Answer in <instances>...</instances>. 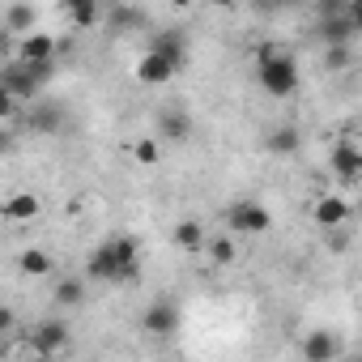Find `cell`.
<instances>
[{
  "instance_id": "1",
  "label": "cell",
  "mask_w": 362,
  "mask_h": 362,
  "mask_svg": "<svg viewBox=\"0 0 362 362\" xmlns=\"http://www.w3.org/2000/svg\"><path fill=\"white\" fill-rule=\"evenodd\" d=\"M86 277L103 286H124L141 277V247L132 235H111L86 256Z\"/></svg>"
},
{
  "instance_id": "2",
  "label": "cell",
  "mask_w": 362,
  "mask_h": 362,
  "mask_svg": "<svg viewBox=\"0 0 362 362\" xmlns=\"http://www.w3.org/2000/svg\"><path fill=\"white\" fill-rule=\"evenodd\" d=\"M256 81H260L264 94L290 98V94L298 90V64H294V56H290L281 43H264V47L256 52Z\"/></svg>"
},
{
  "instance_id": "3",
  "label": "cell",
  "mask_w": 362,
  "mask_h": 362,
  "mask_svg": "<svg viewBox=\"0 0 362 362\" xmlns=\"http://www.w3.org/2000/svg\"><path fill=\"white\" fill-rule=\"evenodd\" d=\"M222 222H226L230 239H247V235H264L273 226V214L260 201H230L226 214H222Z\"/></svg>"
},
{
  "instance_id": "4",
  "label": "cell",
  "mask_w": 362,
  "mask_h": 362,
  "mask_svg": "<svg viewBox=\"0 0 362 362\" xmlns=\"http://www.w3.org/2000/svg\"><path fill=\"white\" fill-rule=\"evenodd\" d=\"M69 324L64 320H43V324H35L30 328V337H26V345L39 354V362H56V354H64L69 349Z\"/></svg>"
},
{
  "instance_id": "5",
  "label": "cell",
  "mask_w": 362,
  "mask_h": 362,
  "mask_svg": "<svg viewBox=\"0 0 362 362\" xmlns=\"http://www.w3.org/2000/svg\"><path fill=\"white\" fill-rule=\"evenodd\" d=\"M188 136H192V115L188 111H179V107L158 111V132H153L158 145H184Z\"/></svg>"
},
{
  "instance_id": "6",
  "label": "cell",
  "mask_w": 362,
  "mask_h": 362,
  "mask_svg": "<svg viewBox=\"0 0 362 362\" xmlns=\"http://www.w3.org/2000/svg\"><path fill=\"white\" fill-rule=\"evenodd\" d=\"M179 69H184L179 60H170V56H162V52H149V47H145V56L136 60V81H141V86H166Z\"/></svg>"
},
{
  "instance_id": "7",
  "label": "cell",
  "mask_w": 362,
  "mask_h": 362,
  "mask_svg": "<svg viewBox=\"0 0 362 362\" xmlns=\"http://www.w3.org/2000/svg\"><path fill=\"white\" fill-rule=\"evenodd\" d=\"M0 81H5V90H9V98H13L18 107H22V103H35V98L43 94V86L30 77V69L18 64V60H13L9 69H0Z\"/></svg>"
},
{
  "instance_id": "8",
  "label": "cell",
  "mask_w": 362,
  "mask_h": 362,
  "mask_svg": "<svg viewBox=\"0 0 362 362\" xmlns=\"http://www.w3.org/2000/svg\"><path fill=\"white\" fill-rule=\"evenodd\" d=\"M141 328L149 332V337H170L175 328H179V307L170 303V298H158V303H149L145 307V315H141Z\"/></svg>"
},
{
  "instance_id": "9",
  "label": "cell",
  "mask_w": 362,
  "mask_h": 362,
  "mask_svg": "<svg viewBox=\"0 0 362 362\" xmlns=\"http://www.w3.org/2000/svg\"><path fill=\"white\" fill-rule=\"evenodd\" d=\"M303 362H341V337L328 328H315L303 337Z\"/></svg>"
},
{
  "instance_id": "10",
  "label": "cell",
  "mask_w": 362,
  "mask_h": 362,
  "mask_svg": "<svg viewBox=\"0 0 362 362\" xmlns=\"http://www.w3.org/2000/svg\"><path fill=\"white\" fill-rule=\"evenodd\" d=\"M328 170L341 179V184H358V175H362V149L354 141H337L332 158H328Z\"/></svg>"
},
{
  "instance_id": "11",
  "label": "cell",
  "mask_w": 362,
  "mask_h": 362,
  "mask_svg": "<svg viewBox=\"0 0 362 362\" xmlns=\"http://www.w3.org/2000/svg\"><path fill=\"white\" fill-rule=\"evenodd\" d=\"M60 52L56 35H26L18 39V64H52Z\"/></svg>"
},
{
  "instance_id": "12",
  "label": "cell",
  "mask_w": 362,
  "mask_h": 362,
  "mask_svg": "<svg viewBox=\"0 0 362 362\" xmlns=\"http://www.w3.org/2000/svg\"><path fill=\"white\" fill-rule=\"evenodd\" d=\"M311 218H315L324 230H337V226L349 222V201H345V197H320V201L311 205Z\"/></svg>"
},
{
  "instance_id": "13",
  "label": "cell",
  "mask_w": 362,
  "mask_h": 362,
  "mask_svg": "<svg viewBox=\"0 0 362 362\" xmlns=\"http://www.w3.org/2000/svg\"><path fill=\"white\" fill-rule=\"evenodd\" d=\"M39 214H43V201L35 192H13L0 205V218H9V222H35Z\"/></svg>"
},
{
  "instance_id": "14",
  "label": "cell",
  "mask_w": 362,
  "mask_h": 362,
  "mask_svg": "<svg viewBox=\"0 0 362 362\" xmlns=\"http://www.w3.org/2000/svg\"><path fill=\"white\" fill-rule=\"evenodd\" d=\"M205 239H209V230H205L197 218L175 222V230H170V243H175L179 252H205Z\"/></svg>"
},
{
  "instance_id": "15",
  "label": "cell",
  "mask_w": 362,
  "mask_h": 362,
  "mask_svg": "<svg viewBox=\"0 0 362 362\" xmlns=\"http://www.w3.org/2000/svg\"><path fill=\"white\" fill-rule=\"evenodd\" d=\"M5 26H9V35L26 39V35H35V26H39V9H35V5H9V9H5Z\"/></svg>"
},
{
  "instance_id": "16",
  "label": "cell",
  "mask_w": 362,
  "mask_h": 362,
  "mask_svg": "<svg viewBox=\"0 0 362 362\" xmlns=\"http://www.w3.org/2000/svg\"><path fill=\"white\" fill-rule=\"evenodd\" d=\"M52 303L56 307H81L86 303V277H56Z\"/></svg>"
},
{
  "instance_id": "17",
  "label": "cell",
  "mask_w": 362,
  "mask_h": 362,
  "mask_svg": "<svg viewBox=\"0 0 362 362\" xmlns=\"http://www.w3.org/2000/svg\"><path fill=\"white\" fill-rule=\"evenodd\" d=\"M60 9L69 13V22H73L77 30H90V26H98V22H103V9L94 5V0H64Z\"/></svg>"
},
{
  "instance_id": "18",
  "label": "cell",
  "mask_w": 362,
  "mask_h": 362,
  "mask_svg": "<svg viewBox=\"0 0 362 362\" xmlns=\"http://www.w3.org/2000/svg\"><path fill=\"white\" fill-rule=\"evenodd\" d=\"M205 252H209V260H214L218 269H230V264L239 260V239H230V235H209V239H205Z\"/></svg>"
},
{
  "instance_id": "19",
  "label": "cell",
  "mask_w": 362,
  "mask_h": 362,
  "mask_svg": "<svg viewBox=\"0 0 362 362\" xmlns=\"http://www.w3.org/2000/svg\"><path fill=\"white\" fill-rule=\"evenodd\" d=\"M149 52H162V56H170V60L184 64V60H188V39L179 35V30H162V35L149 39Z\"/></svg>"
},
{
  "instance_id": "20",
  "label": "cell",
  "mask_w": 362,
  "mask_h": 362,
  "mask_svg": "<svg viewBox=\"0 0 362 362\" xmlns=\"http://www.w3.org/2000/svg\"><path fill=\"white\" fill-rule=\"evenodd\" d=\"M52 269H56V260H52L43 247H26V252L18 256V273H22V277H47Z\"/></svg>"
},
{
  "instance_id": "21",
  "label": "cell",
  "mask_w": 362,
  "mask_h": 362,
  "mask_svg": "<svg viewBox=\"0 0 362 362\" xmlns=\"http://www.w3.org/2000/svg\"><path fill=\"white\" fill-rule=\"evenodd\" d=\"M273 153H294L298 145H303V136H298V128L294 124H281V128H273L269 132V141H264Z\"/></svg>"
},
{
  "instance_id": "22",
  "label": "cell",
  "mask_w": 362,
  "mask_h": 362,
  "mask_svg": "<svg viewBox=\"0 0 362 362\" xmlns=\"http://www.w3.org/2000/svg\"><path fill=\"white\" fill-rule=\"evenodd\" d=\"M158 158H162V145H158L153 136H136V141H132V162H136V166H153Z\"/></svg>"
},
{
  "instance_id": "23",
  "label": "cell",
  "mask_w": 362,
  "mask_h": 362,
  "mask_svg": "<svg viewBox=\"0 0 362 362\" xmlns=\"http://www.w3.org/2000/svg\"><path fill=\"white\" fill-rule=\"evenodd\" d=\"M111 26H115V30L145 26V13H141V9H111Z\"/></svg>"
},
{
  "instance_id": "24",
  "label": "cell",
  "mask_w": 362,
  "mask_h": 362,
  "mask_svg": "<svg viewBox=\"0 0 362 362\" xmlns=\"http://www.w3.org/2000/svg\"><path fill=\"white\" fill-rule=\"evenodd\" d=\"M324 64H328L332 73L349 69V47H324Z\"/></svg>"
},
{
  "instance_id": "25",
  "label": "cell",
  "mask_w": 362,
  "mask_h": 362,
  "mask_svg": "<svg viewBox=\"0 0 362 362\" xmlns=\"http://www.w3.org/2000/svg\"><path fill=\"white\" fill-rule=\"evenodd\" d=\"M60 119H64L60 111H39V115L30 119V128H35V132H56V128H60Z\"/></svg>"
},
{
  "instance_id": "26",
  "label": "cell",
  "mask_w": 362,
  "mask_h": 362,
  "mask_svg": "<svg viewBox=\"0 0 362 362\" xmlns=\"http://www.w3.org/2000/svg\"><path fill=\"white\" fill-rule=\"evenodd\" d=\"M328 247H332V252H349V230H345V226L328 230Z\"/></svg>"
},
{
  "instance_id": "27",
  "label": "cell",
  "mask_w": 362,
  "mask_h": 362,
  "mask_svg": "<svg viewBox=\"0 0 362 362\" xmlns=\"http://www.w3.org/2000/svg\"><path fill=\"white\" fill-rule=\"evenodd\" d=\"M18 115V103L9 98V90H5V81H0V119H13Z\"/></svg>"
},
{
  "instance_id": "28",
  "label": "cell",
  "mask_w": 362,
  "mask_h": 362,
  "mask_svg": "<svg viewBox=\"0 0 362 362\" xmlns=\"http://www.w3.org/2000/svg\"><path fill=\"white\" fill-rule=\"evenodd\" d=\"M9 332H13V311H9V307H0V341H5Z\"/></svg>"
},
{
  "instance_id": "29",
  "label": "cell",
  "mask_w": 362,
  "mask_h": 362,
  "mask_svg": "<svg viewBox=\"0 0 362 362\" xmlns=\"http://www.w3.org/2000/svg\"><path fill=\"white\" fill-rule=\"evenodd\" d=\"M13 149V132L9 128H0V153H9Z\"/></svg>"
},
{
  "instance_id": "30",
  "label": "cell",
  "mask_w": 362,
  "mask_h": 362,
  "mask_svg": "<svg viewBox=\"0 0 362 362\" xmlns=\"http://www.w3.org/2000/svg\"><path fill=\"white\" fill-rule=\"evenodd\" d=\"M0 354H5V341H0Z\"/></svg>"
},
{
  "instance_id": "31",
  "label": "cell",
  "mask_w": 362,
  "mask_h": 362,
  "mask_svg": "<svg viewBox=\"0 0 362 362\" xmlns=\"http://www.w3.org/2000/svg\"><path fill=\"white\" fill-rule=\"evenodd\" d=\"M349 362H354V358H349Z\"/></svg>"
}]
</instances>
